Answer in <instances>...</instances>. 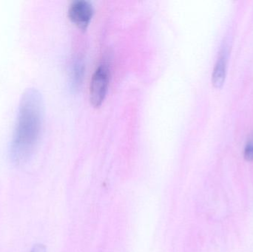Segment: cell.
<instances>
[{
  "mask_svg": "<svg viewBox=\"0 0 253 252\" xmlns=\"http://www.w3.org/2000/svg\"><path fill=\"white\" fill-rule=\"evenodd\" d=\"M44 102L35 88L22 93L10 147V158L16 165L27 162L37 148L42 128Z\"/></svg>",
  "mask_w": 253,
  "mask_h": 252,
  "instance_id": "6da1fadb",
  "label": "cell"
},
{
  "mask_svg": "<svg viewBox=\"0 0 253 252\" xmlns=\"http://www.w3.org/2000/svg\"><path fill=\"white\" fill-rule=\"evenodd\" d=\"M110 81V69L105 64L99 65L90 81V100L95 108H99L105 100Z\"/></svg>",
  "mask_w": 253,
  "mask_h": 252,
  "instance_id": "7a4b0ae2",
  "label": "cell"
},
{
  "mask_svg": "<svg viewBox=\"0 0 253 252\" xmlns=\"http://www.w3.org/2000/svg\"><path fill=\"white\" fill-rule=\"evenodd\" d=\"M93 15V6L86 0L74 1L68 9L70 19L82 30L87 29Z\"/></svg>",
  "mask_w": 253,
  "mask_h": 252,
  "instance_id": "3957f363",
  "label": "cell"
},
{
  "mask_svg": "<svg viewBox=\"0 0 253 252\" xmlns=\"http://www.w3.org/2000/svg\"><path fill=\"white\" fill-rule=\"evenodd\" d=\"M226 75V62L224 56H220L215 63L212 75V81L214 86L220 87L224 83Z\"/></svg>",
  "mask_w": 253,
  "mask_h": 252,
  "instance_id": "277c9868",
  "label": "cell"
},
{
  "mask_svg": "<svg viewBox=\"0 0 253 252\" xmlns=\"http://www.w3.org/2000/svg\"><path fill=\"white\" fill-rule=\"evenodd\" d=\"M245 158L248 161H253V140L250 141L245 146Z\"/></svg>",
  "mask_w": 253,
  "mask_h": 252,
  "instance_id": "5b68a950",
  "label": "cell"
},
{
  "mask_svg": "<svg viewBox=\"0 0 253 252\" xmlns=\"http://www.w3.org/2000/svg\"><path fill=\"white\" fill-rule=\"evenodd\" d=\"M31 252H47L46 247L41 244H36L34 246Z\"/></svg>",
  "mask_w": 253,
  "mask_h": 252,
  "instance_id": "8992f818",
  "label": "cell"
}]
</instances>
